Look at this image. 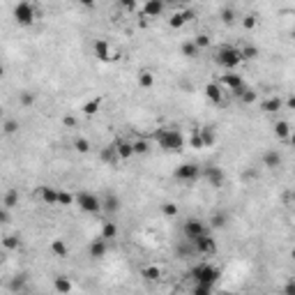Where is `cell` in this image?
<instances>
[{
    "instance_id": "1",
    "label": "cell",
    "mask_w": 295,
    "mask_h": 295,
    "mask_svg": "<svg viewBox=\"0 0 295 295\" xmlns=\"http://www.w3.org/2000/svg\"><path fill=\"white\" fill-rule=\"evenodd\" d=\"M155 141L159 143L161 150H166V152H178L185 148V136L173 127H159L155 132Z\"/></svg>"
},
{
    "instance_id": "2",
    "label": "cell",
    "mask_w": 295,
    "mask_h": 295,
    "mask_svg": "<svg viewBox=\"0 0 295 295\" xmlns=\"http://www.w3.org/2000/svg\"><path fill=\"white\" fill-rule=\"evenodd\" d=\"M189 277L194 279V284L215 286V284L221 279V270L217 268V265H212V263H208V261H203V263H196L194 268H191Z\"/></svg>"
},
{
    "instance_id": "3",
    "label": "cell",
    "mask_w": 295,
    "mask_h": 295,
    "mask_svg": "<svg viewBox=\"0 0 295 295\" xmlns=\"http://www.w3.org/2000/svg\"><path fill=\"white\" fill-rule=\"evenodd\" d=\"M215 62L219 65L221 69H226V72H233L235 67H240V51L235 49V46H228V44H221L217 51H215Z\"/></svg>"
},
{
    "instance_id": "4",
    "label": "cell",
    "mask_w": 295,
    "mask_h": 295,
    "mask_svg": "<svg viewBox=\"0 0 295 295\" xmlns=\"http://www.w3.org/2000/svg\"><path fill=\"white\" fill-rule=\"evenodd\" d=\"M182 233H185V240H189V242H196L198 238H203V235H210V226L205 224L203 219H196V217H191L182 224Z\"/></svg>"
},
{
    "instance_id": "5",
    "label": "cell",
    "mask_w": 295,
    "mask_h": 295,
    "mask_svg": "<svg viewBox=\"0 0 295 295\" xmlns=\"http://www.w3.org/2000/svg\"><path fill=\"white\" fill-rule=\"evenodd\" d=\"M12 16H14V21L19 23V26L28 28V26H32V23H35V19H37V9H35V5H32V2H19V5H14V12H12Z\"/></svg>"
},
{
    "instance_id": "6",
    "label": "cell",
    "mask_w": 295,
    "mask_h": 295,
    "mask_svg": "<svg viewBox=\"0 0 295 295\" xmlns=\"http://www.w3.org/2000/svg\"><path fill=\"white\" fill-rule=\"evenodd\" d=\"M74 203L83 212H88V215H97V212L102 210V201H99V196L92 194V191H79L74 196Z\"/></svg>"
},
{
    "instance_id": "7",
    "label": "cell",
    "mask_w": 295,
    "mask_h": 295,
    "mask_svg": "<svg viewBox=\"0 0 295 295\" xmlns=\"http://www.w3.org/2000/svg\"><path fill=\"white\" fill-rule=\"evenodd\" d=\"M173 178L178 182H185V185H191V182L201 180V166L194 164V161H187V164H180V166L173 171Z\"/></svg>"
},
{
    "instance_id": "8",
    "label": "cell",
    "mask_w": 295,
    "mask_h": 295,
    "mask_svg": "<svg viewBox=\"0 0 295 295\" xmlns=\"http://www.w3.org/2000/svg\"><path fill=\"white\" fill-rule=\"evenodd\" d=\"M201 178H203L210 187H224V182H226V173L221 171L219 166H215V164H205L203 168H201Z\"/></svg>"
},
{
    "instance_id": "9",
    "label": "cell",
    "mask_w": 295,
    "mask_h": 295,
    "mask_svg": "<svg viewBox=\"0 0 295 295\" xmlns=\"http://www.w3.org/2000/svg\"><path fill=\"white\" fill-rule=\"evenodd\" d=\"M219 85H221V88H226L228 92H233V95H238V92H242L244 88H247V83H244V79H242L240 74H235V72L221 74Z\"/></svg>"
},
{
    "instance_id": "10",
    "label": "cell",
    "mask_w": 295,
    "mask_h": 295,
    "mask_svg": "<svg viewBox=\"0 0 295 295\" xmlns=\"http://www.w3.org/2000/svg\"><path fill=\"white\" fill-rule=\"evenodd\" d=\"M92 49H95V55H97L102 62L118 60V51H115L113 46H111V42H106V39H95Z\"/></svg>"
},
{
    "instance_id": "11",
    "label": "cell",
    "mask_w": 295,
    "mask_h": 295,
    "mask_svg": "<svg viewBox=\"0 0 295 295\" xmlns=\"http://www.w3.org/2000/svg\"><path fill=\"white\" fill-rule=\"evenodd\" d=\"M194 249L201 256H212V254H217V240L212 235H203V238H198L194 242Z\"/></svg>"
},
{
    "instance_id": "12",
    "label": "cell",
    "mask_w": 295,
    "mask_h": 295,
    "mask_svg": "<svg viewBox=\"0 0 295 295\" xmlns=\"http://www.w3.org/2000/svg\"><path fill=\"white\" fill-rule=\"evenodd\" d=\"M53 291L58 295H69L74 291V281L69 279L67 274H55L53 277Z\"/></svg>"
},
{
    "instance_id": "13",
    "label": "cell",
    "mask_w": 295,
    "mask_h": 295,
    "mask_svg": "<svg viewBox=\"0 0 295 295\" xmlns=\"http://www.w3.org/2000/svg\"><path fill=\"white\" fill-rule=\"evenodd\" d=\"M106 251H108V242L102 240V238H97V240H92V242L88 244V254H90L92 261H102V258L106 256Z\"/></svg>"
},
{
    "instance_id": "14",
    "label": "cell",
    "mask_w": 295,
    "mask_h": 295,
    "mask_svg": "<svg viewBox=\"0 0 295 295\" xmlns=\"http://www.w3.org/2000/svg\"><path fill=\"white\" fill-rule=\"evenodd\" d=\"M26 286H28V274H26V272L12 274V279H9V284H7V288L14 295H21L23 291H26Z\"/></svg>"
},
{
    "instance_id": "15",
    "label": "cell",
    "mask_w": 295,
    "mask_h": 295,
    "mask_svg": "<svg viewBox=\"0 0 295 295\" xmlns=\"http://www.w3.org/2000/svg\"><path fill=\"white\" fill-rule=\"evenodd\" d=\"M58 191L60 189H55V187H51V185H42L37 189L39 198H42V203L46 205H58Z\"/></svg>"
},
{
    "instance_id": "16",
    "label": "cell",
    "mask_w": 295,
    "mask_h": 295,
    "mask_svg": "<svg viewBox=\"0 0 295 295\" xmlns=\"http://www.w3.org/2000/svg\"><path fill=\"white\" fill-rule=\"evenodd\" d=\"M113 148H115V152H118V159H120V161L134 157V145H132V141L120 138V141H115V143H113Z\"/></svg>"
},
{
    "instance_id": "17",
    "label": "cell",
    "mask_w": 295,
    "mask_h": 295,
    "mask_svg": "<svg viewBox=\"0 0 295 295\" xmlns=\"http://www.w3.org/2000/svg\"><path fill=\"white\" fill-rule=\"evenodd\" d=\"M203 92H205V97L210 99L212 104H221V102H224V99H221V97H224V88H221L219 83H208Z\"/></svg>"
},
{
    "instance_id": "18",
    "label": "cell",
    "mask_w": 295,
    "mask_h": 295,
    "mask_svg": "<svg viewBox=\"0 0 295 295\" xmlns=\"http://www.w3.org/2000/svg\"><path fill=\"white\" fill-rule=\"evenodd\" d=\"M99 201H102V210L111 212V215H115V212L120 210V198L115 196V194H106V196H99Z\"/></svg>"
},
{
    "instance_id": "19",
    "label": "cell",
    "mask_w": 295,
    "mask_h": 295,
    "mask_svg": "<svg viewBox=\"0 0 295 295\" xmlns=\"http://www.w3.org/2000/svg\"><path fill=\"white\" fill-rule=\"evenodd\" d=\"M19 201H21L19 189H7V191H5V196H2V208L12 212L14 208H19Z\"/></svg>"
},
{
    "instance_id": "20",
    "label": "cell",
    "mask_w": 295,
    "mask_h": 295,
    "mask_svg": "<svg viewBox=\"0 0 295 295\" xmlns=\"http://www.w3.org/2000/svg\"><path fill=\"white\" fill-rule=\"evenodd\" d=\"M196 136H198V141H201V145H203V148H208V145H212L215 141H217V134H215V129H212V127L196 129Z\"/></svg>"
},
{
    "instance_id": "21",
    "label": "cell",
    "mask_w": 295,
    "mask_h": 295,
    "mask_svg": "<svg viewBox=\"0 0 295 295\" xmlns=\"http://www.w3.org/2000/svg\"><path fill=\"white\" fill-rule=\"evenodd\" d=\"M191 19H194V12H191V9H185L180 14L171 16V19H168V26H171V28H182V26L187 21H191Z\"/></svg>"
},
{
    "instance_id": "22",
    "label": "cell",
    "mask_w": 295,
    "mask_h": 295,
    "mask_svg": "<svg viewBox=\"0 0 295 295\" xmlns=\"http://www.w3.org/2000/svg\"><path fill=\"white\" fill-rule=\"evenodd\" d=\"M99 159L104 161V164H108V166H115L120 159H118V152H115L113 143L111 145H106V148H102V152H99Z\"/></svg>"
},
{
    "instance_id": "23",
    "label": "cell",
    "mask_w": 295,
    "mask_h": 295,
    "mask_svg": "<svg viewBox=\"0 0 295 295\" xmlns=\"http://www.w3.org/2000/svg\"><path fill=\"white\" fill-rule=\"evenodd\" d=\"M281 161H284V159H281V155L277 150H268L263 155V166L265 168H279Z\"/></svg>"
},
{
    "instance_id": "24",
    "label": "cell",
    "mask_w": 295,
    "mask_h": 295,
    "mask_svg": "<svg viewBox=\"0 0 295 295\" xmlns=\"http://www.w3.org/2000/svg\"><path fill=\"white\" fill-rule=\"evenodd\" d=\"M164 7H166V5H164L161 0H148L143 5V12H145V16H159L164 12Z\"/></svg>"
},
{
    "instance_id": "25",
    "label": "cell",
    "mask_w": 295,
    "mask_h": 295,
    "mask_svg": "<svg viewBox=\"0 0 295 295\" xmlns=\"http://www.w3.org/2000/svg\"><path fill=\"white\" fill-rule=\"evenodd\" d=\"M102 240H115L118 238V224L115 221H104V226H102V235H99Z\"/></svg>"
},
{
    "instance_id": "26",
    "label": "cell",
    "mask_w": 295,
    "mask_h": 295,
    "mask_svg": "<svg viewBox=\"0 0 295 295\" xmlns=\"http://www.w3.org/2000/svg\"><path fill=\"white\" fill-rule=\"evenodd\" d=\"M274 134H277V138H281V141H288V138H291V125H288L286 120H279L274 125Z\"/></svg>"
},
{
    "instance_id": "27",
    "label": "cell",
    "mask_w": 295,
    "mask_h": 295,
    "mask_svg": "<svg viewBox=\"0 0 295 295\" xmlns=\"http://www.w3.org/2000/svg\"><path fill=\"white\" fill-rule=\"evenodd\" d=\"M141 274H143L148 281H159L161 279V268H157V265H148V268L141 270Z\"/></svg>"
},
{
    "instance_id": "28",
    "label": "cell",
    "mask_w": 295,
    "mask_h": 295,
    "mask_svg": "<svg viewBox=\"0 0 295 295\" xmlns=\"http://www.w3.org/2000/svg\"><path fill=\"white\" fill-rule=\"evenodd\" d=\"M261 108H263L265 113H277L281 108V99L279 97H270V99H265L263 104H261Z\"/></svg>"
},
{
    "instance_id": "29",
    "label": "cell",
    "mask_w": 295,
    "mask_h": 295,
    "mask_svg": "<svg viewBox=\"0 0 295 295\" xmlns=\"http://www.w3.org/2000/svg\"><path fill=\"white\" fill-rule=\"evenodd\" d=\"M235 97L240 99L242 104H254V102H256V99H258V95H256V90H251L249 85H247V88H244L242 92H238Z\"/></svg>"
},
{
    "instance_id": "30",
    "label": "cell",
    "mask_w": 295,
    "mask_h": 295,
    "mask_svg": "<svg viewBox=\"0 0 295 295\" xmlns=\"http://www.w3.org/2000/svg\"><path fill=\"white\" fill-rule=\"evenodd\" d=\"M51 251H53V254H55L58 258H65V256H67V242H65L62 238L53 240V242H51Z\"/></svg>"
},
{
    "instance_id": "31",
    "label": "cell",
    "mask_w": 295,
    "mask_h": 295,
    "mask_svg": "<svg viewBox=\"0 0 295 295\" xmlns=\"http://www.w3.org/2000/svg\"><path fill=\"white\" fill-rule=\"evenodd\" d=\"M2 247L7 251H16L21 247V238H19V235H5V238H2Z\"/></svg>"
},
{
    "instance_id": "32",
    "label": "cell",
    "mask_w": 295,
    "mask_h": 295,
    "mask_svg": "<svg viewBox=\"0 0 295 295\" xmlns=\"http://www.w3.org/2000/svg\"><path fill=\"white\" fill-rule=\"evenodd\" d=\"M19 129H21V122L14 120V118H9V120L2 122V132H5L7 136H14V134H19Z\"/></svg>"
},
{
    "instance_id": "33",
    "label": "cell",
    "mask_w": 295,
    "mask_h": 295,
    "mask_svg": "<svg viewBox=\"0 0 295 295\" xmlns=\"http://www.w3.org/2000/svg\"><path fill=\"white\" fill-rule=\"evenodd\" d=\"M175 254H178V256H191V254H196V249H194V242H189V240H182V242L175 247Z\"/></svg>"
},
{
    "instance_id": "34",
    "label": "cell",
    "mask_w": 295,
    "mask_h": 295,
    "mask_svg": "<svg viewBox=\"0 0 295 295\" xmlns=\"http://www.w3.org/2000/svg\"><path fill=\"white\" fill-rule=\"evenodd\" d=\"M35 102H37V95H35V92H30V90L19 92V104L21 106H32Z\"/></svg>"
},
{
    "instance_id": "35",
    "label": "cell",
    "mask_w": 295,
    "mask_h": 295,
    "mask_svg": "<svg viewBox=\"0 0 295 295\" xmlns=\"http://www.w3.org/2000/svg\"><path fill=\"white\" fill-rule=\"evenodd\" d=\"M138 85L141 88H152L155 85V74L152 72H141L138 74Z\"/></svg>"
},
{
    "instance_id": "36",
    "label": "cell",
    "mask_w": 295,
    "mask_h": 295,
    "mask_svg": "<svg viewBox=\"0 0 295 295\" xmlns=\"http://www.w3.org/2000/svg\"><path fill=\"white\" fill-rule=\"evenodd\" d=\"M238 51H240V58H242V60H254V58L258 55L256 46H240Z\"/></svg>"
},
{
    "instance_id": "37",
    "label": "cell",
    "mask_w": 295,
    "mask_h": 295,
    "mask_svg": "<svg viewBox=\"0 0 295 295\" xmlns=\"http://www.w3.org/2000/svg\"><path fill=\"white\" fill-rule=\"evenodd\" d=\"M58 205H62V208L74 205V194H69V191L60 189V191H58Z\"/></svg>"
},
{
    "instance_id": "38",
    "label": "cell",
    "mask_w": 295,
    "mask_h": 295,
    "mask_svg": "<svg viewBox=\"0 0 295 295\" xmlns=\"http://www.w3.org/2000/svg\"><path fill=\"white\" fill-rule=\"evenodd\" d=\"M180 51H182V55H187V58H196L198 55V49L194 42H185V44L180 46Z\"/></svg>"
},
{
    "instance_id": "39",
    "label": "cell",
    "mask_w": 295,
    "mask_h": 295,
    "mask_svg": "<svg viewBox=\"0 0 295 295\" xmlns=\"http://www.w3.org/2000/svg\"><path fill=\"white\" fill-rule=\"evenodd\" d=\"M90 141L88 138H74V150L81 152V155H85V152H90Z\"/></svg>"
},
{
    "instance_id": "40",
    "label": "cell",
    "mask_w": 295,
    "mask_h": 295,
    "mask_svg": "<svg viewBox=\"0 0 295 295\" xmlns=\"http://www.w3.org/2000/svg\"><path fill=\"white\" fill-rule=\"evenodd\" d=\"M132 145H134V155H148V150H150V143H148L145 138H141V141H132Z\"/></svg>"
},
{
    "instance_id": "41",
    "label": "cell",
    "mask_w": 295,
    "mask_h": 295,
    "mask_svg": "<svg viewBox=\"0 0 295 295\" xmlns=\"http://www.w3.org/2000/svg\"><path fill=\"white\" fill-rule=\"evenodd\" d=\"M99 106H102V99H92V102H88V104H85L83 106V113L85 115H95V113H97V111H99Z\"/></svg>"
},
{
    "instance_id": "42",
    "label": "cell",
    "mask_w": 295,
    "mask_h": 295,
    "mask_svg": "<svg viewBox=\"0 0 295 295\" xmlns=\"http://www.w3.org/2000/svg\"><path fill=\"white\" fill-rule=\"evenodd\" d=\"M226 219H228V217L224 215V212H217V215L210 219V226L212 228H224V226H226Z\"/></svg>"
},
{
    "instance_id": "43",
    "label": "cell",
    "mask_w": 295,
    "mask_h": 295,
    "mask_svg": "<svg viewBox=\"0 0 295 295\" xmlns=\"http://www.w3.org/2000/svg\"><path fill=\"white\" fill-rule=\"evenodd\" d=\"M219 16H221V21H224V23H233L235 19H238V16H235V9H233V7H221Z\"/></svg>"
},
{
    "instance_id": "44",
    "label": "cell",
    "mask_w": 295,
    "mask_h": 295,
    "mask_svg": "<svg viewBox=\"0 0 295 295\" xmlns=\"http://www.w3.org/2000/svg\"><path fill=\"white\" fill-rule=\"evenodd\" d=\"M191 42H194V44H196V49H198V51H201V49H205V46L210 44V37H208L205 32H198V35H196V39H191Z\"/></svg>"
},
{
    "instance_id": "45",
    "label": "cell",
    "mask_w": 295,
    "mask_h": 295,
    "mask_svg": "<svg viewBox=\"0 0 295 295\" xmlns=\"http://www.w3.org/2000/svg\"><path fill=\"white\" fill-rule=\"evenodd\" d=\"M161 212H164L166 217H175V215H178V205H175V203H171V201H168V203H164V205H161Z\"/></svg>"
},
{
    "instance_id": "46",
    "label": "cell",
    "mask_w": 295,
    "mask_h": 295,
    "mask_svg": "<svg viewBox=\"0 0 295 295\" xmlns=\"http://www.w3.org/2000/svg\"><path fill=\"white\" fill-rule=\"evenodd\" d=\"M191 295H212V286H205V284H194V293Z\"/></svg>"
},
{
    "instance_id": "47",
    "label": "cell",
    "mask_w": 295,
    "mask_h": 295,
    "mask_svg": "<svg viewBox=\"0 0 295 295\" xmlns=\"http://www.w3.org/2000/svg\"><path fill=\"white\" fill-rule=\"evenodd\" d=\"M256 23H258V19L254 14H249V16H244L242 19V26L247 28V30H251V28H256Z\"/></svg>"
},
{
    "instance_id": "48",
    "label": "cell",
    "mask_w": 295,
    "mask_h": 295,
    "mask_svg": "<svg viewBox=\"0 0 295 295\" xmlns=\"http://www.w3.org/2000/svg\"><path fill=\"white\" fill-rule=\"evenodd\" d=\"M9 219H12V215H9V210H5V208L0 205V226H2V224H7Z\"/></svg>"
},
{
    "instance_id": "49",
    "label": "cell",
    "mask_w": 295,
    "mask_h": 295,
    "mask_svg": "<svg viewBox=\"0 0 295 295\" xmlns=\"http://www.w3.org/2000/svg\"><path fill=\"white\" fill-rule=\"evenodd\" d=\"M284 295H295V279H288L284 286Z\"/></svg>"
},
{
    "instance_id": "50",
    "label": "cell",
    "mask_w": 295,
    "mask_h": 295,
    "mask_svg": "<svg viewBox=\"0 0 295 295\" xmlns=\"http://www.w3.org/2000/svg\"><path fill=\"white\" fill-rule=\"evenodd\" d=\"M122 7H125V9H129V12H132V9L136 7V2H134V0H122Z\"/></svg>"
},
{
    "instance_id": "51",
    "label": "cell",
    "mask_w": 295,
    "mask_h": 295,
    "mask_svg": "<svg viewBox=\"0 0 295 295\" xmlns=\"http://www.w3.org/2000/svg\"><path fill=\"white\" fill-rule=\"evenodd\" d=\"M65 125H67V127H76V118L67 115V118H65Z\"/></svg>"
},
{
    "instance_id": "52",
    "label": "cell",
    "mask_w": 295,
    "mask_h": 295,
    "mask_svg": "<svg viewBox=\"0 0 295 295\" xmlns=\"http://www.w3.org/2000/svg\"><path fill=\"white\" fill-rule=\"evenodd\" d=\"M191 145H194V148H203V145H201V141H198V136H196V134L191 136Z\"/></svg>"
},
{
    "instance_id": "53",
    "label": "cell",
    "mask_w": 295,
    "mask_h": 295,
    "mask_svg": "<svg viewBox=\"0 0 295 295\" xmlns=\"http://www.w3.org/2000/svg\"><path fill=\"white\" fill-rule=\"evenodd\" d=\"M5 76V67H2V62H0V79Z\"/></svg>"
},
{
    "instance_id": "54",
    "label": "cell",
    "mask_w": 295,
    "mask_h": 295,
    "mask_svg": "<svg viewBox=\"0 0 295 295\" xmlns=\"http://www.w3.org/2000/svg\"><path fill=\"white\" fill-rule=\"evenodd\" d=\"M2 261H5V258H2V254H0V265H2Z\"/></svg>"
},
{
    "instance_id": "55",
    "label": "cell",
    "mask_w": 295,
    "mask_h": 295,
    "mask_svg": "<svg viewBox=\"0 0 295 295\" xmlns=\"http://www.w3.org/2000/svg\"><path fill=\"white\" fill-rule=\"evenodd\" d=\"M0 118H2V106H0Z\"/></svg>"
},
{
    "instance_id": "56",
    "label": "cell",
    "mask_w": 295,
    "mask_h": 295,
    "mask_svg": "<svg viewBox=\"0 0 295 295\" xmlns=\"http://www.w3.org/2000/svg\"><path fill=\"white\" fill-rule=\"evenodd\" d=\"M226 295H235V293H226Z\"/></svg>"
},
{
    "instance_id": "57",
    "label": "cell",
    "mask_w": 295,
    "mask_h": 295,
    "mask_svg": "<svg viewBox=\"0 0 295 295\" xmlns=\"http://www.w3.org/2000/svg\"><path fill=\"white\" fill-rule=\"evenodd\" d=\"M21 295H23V293H21Z\"/></svg>"
}]
</instances>
